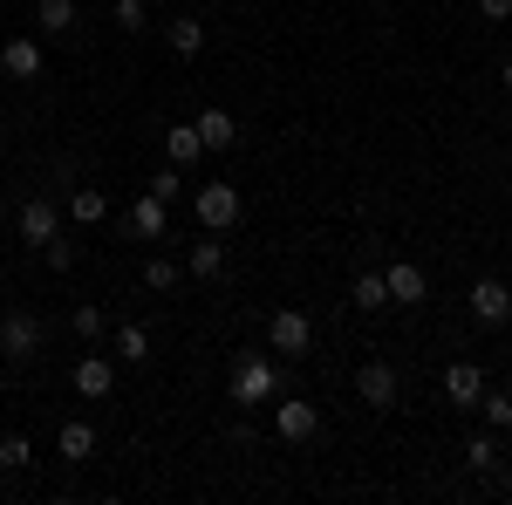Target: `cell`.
<instances>
[{"label": "cell", "mask_w": 512, "mask_h": 505, "mask_svg": "<svg viewBox=\"0 0 512 505\" xmlns=\"http://www.w3.org/2000/svg\"><path fill=\"white\" fill-rule=\"evenodd\" d=\"M499 82H506V89H512V62H506V69H499Z\"/></svg>", "instance_id": "1f68e13d"}, {"label": "cell", "mask_w": 512, "mask_h": 505, "mask_svg": "<svg viewBox=\"0 0 512 505\" xmlns=\"http://www.w3.org/2000/svg\"><path fill=\"white\" fill-rule=\"evenodd\" d=\"M41 253H48V267H55V273H69V267H76V239H62V233L48 239Z\"/></svg>", "instance_id": "f546056e"}, {"label": "cell", "mask_w": 512, "mask_h": 505, "mask_svg": "<svg viewBox=\"0 0 512 505\" xmlns=\"http://www.w3.org/2000/svg\"><path fill=\"white\" fill-rule=\"evenodd\" d=\"M355 396H362L369 410H396V369L390 362H362V369H355Z\"/></svg>", "instance_id": "52a82bcc"}, {"label": "cell", "mask_w": 512, "mask_h": 505, "mask_svg": "<svg viewBox=\"0 0 512 505\" xmlns=\"http://www.w3.org/2000/svg\"><path fill=\"white\" fill-rule=\"evenodd\" d=\"M478 410L492 417V430H512V389H485V396H478Z\"/></svg>", "instance_id": "d4e9b609"}, {"label": "cell", "mask_w": 512, "mask_h": 505, "mask_svg": "<svg viewBox=\"0 0 512 505\" xmlns=\"http://www.w3.org/2000/svg\"><path fill=\"white\" fill-rule=\"evenodd\" d=\"M198 157H205L198 123H171V130H164V164H178V171H185V164H198Z\"/></svg>", "instance_id": "4fadbf2b"}, {"label": "cell", "mask_w": 512, "mask_h": 505, "mask_svg": "<svg viewBox=\"0 0 512 505\" xmlns=\"http://www.w3.org/2000/svg\"><path fill=\"white\" fill-rule=\"evenodd\" d=\"M164 212H171V205H164L158 192H144L137 205H130V233L137 239H164Z\"/></svg>", "instance_id": "ac0fdd59"}, {"label": "cell", "mask_w": 512, "mask_h": 505, "mask_svg": "<svg viewBox=\"0 0 512 505\" xmlns=\"http://www.w3.org/2000/svg\"><path fill=\"white\" fill-rule=\"evenodd\" d=\"M0 76H14V82H35V76H41V41H28V35L0 41Z\"/></svg>", "instance_id": "9c48e42d"}, {"label": "cell", "mask_w": 512, "mask_h": 505, "mask_svg": "<svg viewBox=\"0 0 512 505\" xmlns=\"http://www.w3.org/2000/svg\"><path fill=\"white\" fill-rule=\"evenodd\" d=\"M321 430V403H308V396H274V437L280 444H308Z\"/></svg>", "instance_id": "277c9868"}, {"label": "cell", "mask_w": 512, "mask_h": 505, "mask_svg": "<svg viewBox=\"0 0 512 505\" xmlns=\"http://www.w3.org/2000/svg\"><path fill=\"white\" fill-rule=\"evenodd\" d=\"M35 21H41V35H69L82 14H76V0H35Z\"/></svg>", "instance_id": "ffe728a7"}, {"label": "cell", "mask_w": 512, "mask_h": 505, "mask_svg": "<svg viewBox=\"0 0 512 505\" xmlns=\"http://www.w3.org/2000/svg\"><path fill=\"white\" fill-rule=\"evenodd\" d=\"M151 192H158L164 205H178V198H185V171H178V164H164L158 178H151Z\"/></svg>", "instance_id": "83f0119b"}, {"label": "cell", "mask_w": 512, "mask_h": 505, "mask_svg": "<svg viewBox=\"0 0 512 505\" xmlns=\"http://www.w3.org/2000/svg\"><path fill=\"white\" fill-rule=\"evenodd\" d=\"M35 465V444L28 437H0V471H28Z\"/></svg>", "instance_id": "484cf974"}, {"label": "cell", "mask_w": 512, "mask_h": 505, "mask_svg": "<svg viewBox=\"0 0 512 505\" xmlns=\"http://www.w3.org/2000/svg\"><path fill=\"white\" fill-rule=\"evenodd\" d=\"M472 321H485V328H506V321H512V287H506V280L485 273V280L472 287Z\"/></svg>", "instance_id": "8992f818"}, {"label": "cell", "mask_w": 512, "mask_h": 505, "mask_svg": "<svg viewBox=\"0 0 512 505\" xmlns=\"http://www.w3.org/2000/svg\"><path fill=\"white\" fill-rule=\"evenodd\" d=\"M164 41H171V55L192 62L198 48H205V21H198V14H171V21H164Z\"/></svg>", "instance_id": "9a60e30c"}, {"label": "cell", "mask_w": 512, "mask_h": 505, "mask_svg": "<svg viewBox=\"0 0 512 505\" xmlns=\"http://www.w3.org/2000/svg\"><path fill=\"white\" fill-rule=\"evenodd\" d=\"M110 21H117L123 35H144V28H151V14H144V0H117V7H110Z\"/></svg>", "instance_id": "4316f807"}, {"label": "cell", "mask_w": 512, "mask_h": 505, "mask_svg": "<svg viewBox=\"0 0 512 505\" xmlns=\"http://www.w3.org/2000/svg\"><path fill=\"white\" fill-rule=\"evenodd\" d=\"M478 14L485 21H512V0H478Z\"/></svg>", "instance_id": "4dcf8cb0"}, {"label": "cell", "mask_w": 512, "mask_h": 505, "mask_svg": "<svg viewBox=\"0 0 512 505\" xmlns=\"http://www.w3.org/2000/svg\"><path fill=\"white\" fill-rule=\"evenodd\" d=\"M349 301L362 314H376V308H390V287H383V273H355V287H349Z\"/></svg>", "instance_id": "7402d4cb"}, {"label": "cell", "mask_w": 512, "mask_h": 505, "mask_svg": "<svg viewBox=\"0 0 512 505\" xmlns=\"http://www.w3.org/2000/svg\"><path fill=\"white\" fill-rule=\"evenodd\" d=\"M444 396H451L458 410H478V396H485V369H478V362H451V369H444Z\"/></svg>", "instance_id": "8fae6325"}, {"label": "cell", "mask_w": 512, "mask_h": 505, "mask_svg": "<svg viewBox=\"0 0 512 505\" xmlns=\"http://www.w3.org/2000/svg\"><path fill=\"white\" fill-rule=\"evenodd\" d=\"M369 7H383V0H369Z\"/></svg>", "instance_id": "d6a6232c"}, {"label": "cell", "mask_w": 512, "mask_h": 505, "mask_svg": "<svg viewBox=\"0 0 512 505\" xmlns=\"http://www.w3.org/2000/svg\"><path fill=\"white\" fill-rule=\"evenodd\" d=\"M178 260H171V253H158V260H151V267H144V287H151V294H171V287H178Z\"/></svg>", "instance_id": "603a6c76"}, {"label": "cell", "mask_w": 512, "mask_h": 505, "mask_svg": "<svg viewBox=\"0 0 512 505\" xmlns=\"http://www.w3.org/2000/svg\"><path fill=\"white\" fill-rule=\"evenodd\" d=\"M110 349H117V362H151V328H137V321H123V328H117V342H110Z\"/></svg>", "instance_id": "44dd1931"}, {"label": "cell", "mask_w": 512, "mask_h": 505, "mask_svg": "<svg viewBox=\"0 0 512 505\" xmlns=\"http://www.w3.org/2000/svg\"><path fill=\"white\" fill-rule=\"evenodd\" d=\"M103 212H110L103 185H76V192H69V219H76V226H103Z\"/></svg>", "instance_id": "d6986e66"}, {"label": "cell", "mask_w": 512, "mask_h": 505, "mask_svg": "<svg viewBox=\"0 0 512 505\" xmlns=\"http://www.w3.org/2000/svg\"><path fill=\"white\" fill-rule=\"evenodd\" d=\"M35 349H41V314H28V308L0 314V355L7 362H35Z\"/></svg>", "instance_id": "5b68a950"}, {"label": "cell", "mask_w": 512, "mask_h": 505, "mask_svg": "<svg viewBox=\"0 0 512 505\" xmlns=\"http://www.w3.org/2000/svg\"><path fill=\"white\" fill-rule=\"evenodd\" d=\"M192 212H198L205 233H233V226H239V185H198Z\"/></svg>", "instance_id": "3957f363"}, {"label": "cell", "mask_w": 512, "mask_h": 505, "mask_svg": "<svg viewBox=\"0 0 512 505\" xmlns=\"http://www.w3.org/2000/svg\"><path fill=\"white\" fill-rule=\"evenodd\" d=\"M198 137H205V151H233L239 144V123H233V110H198Z\"/></svg>", "instance_id": "5bb4252c"}, {"label": "cell", "mask_w": 512, "mask_h": 505, "mask_svg": "<svg viewBox=\"0 0 512 505\" xmlns=\"http://www.w3.org/2000/svg\"><path fill=\"white\" fill-rule=\"evenodd\" d=\"M383 287H390V308H417V301L431 294V280H424L417 260H396V267L383 273Z\"/></svg>", "instance_id": "ba28073f"}, {"label": "cell", "mask_w": 512, "mask_h": 505, "mask_svg": "<svg viewBox=\"0 0 512 505\" xmlns=\"http://www.w3.org/2000/svg\"><path fill=\"white\" fill-rule=\"evenodd\" d=\"M110 389H117V362H110V355H82V362H76V396L103 403Z\"/></svg>", "instance_id": "30bf717a"}, {"label": "cell", "mask_w": 512, "mask_h": 505, "mask_svg": "<svg viewBox=\"0 0 512 505\" xmlns=\"http://www.w3.org/2000/svg\"><path fill=\"white\" fill-rule=\"evenodd\" d=\"M226 396H233L239 410H267L274 396H287V376L274 369V355L246 349V355L233 362V383H226Z\"/></svg>", "instance_id": "6da1fadb"}, {"label": "cell", "mask_w": 512, "mask_h": 505, "mask_svg": "<svg viewBox=\"0 0 512 505\" xmlns=\"http://www.w3.org/2000/svg\"><path fill=\"white\" fill-rule=\"evenodd\" d=\"M69 328H76V342H103V308H96V301H82V308L69 314Z\"/></svg>", "instance_id": "cb8c5ba5"}, {"label": "cell", "mask_w": 512, "mask_h": 505, "mask_svg": "<svg viewBox=\"0 0 512 505\" xmlns=\"http://www.w3.org/2000/svg\"><path fill=\"white\" fill-rule=\"evenodd\" d=\"M219 267H226V233L192 239V253H185V273H192V280H219Z\"/></svg>", "instance_id": "7c38bea8"}, {"label": "cell", "mask_w": 512, "mask_h": 505, "mask_svg": "<svg viewBox=\"0 0 512 505\" xmlns=\"http://www.w3.org/2000/svg\"><path fill=\"white\" fill-rule=\"evenodd\" d=\"M21 239L28 246H48L55 239V198H28L21 205Z\"/></svg>", "instance_id": "2e32d148"}, {"label": "cell", "mask_w": 512, "mask_h": 505, "mask_svg": "<svg viewBox=\"0 0 512 505\" xmlns=\"http://www.w3.org/2000/svg\"><path fill=\"white\" fill-rule=\"evenodd\" d=\"M55 451H62V465H89L96 458V424H62Z\"/></svg>", "instance_id": "e0dca14e"}, {"label": "cell", "mask_w": 512, "mask_h": 505, "mask_svg": "<svg viewBox=\"0 0 512 505\" xmlns=\"http://www.w3.org/2000/svg\"><path fill=\"white\" fill-rule=\"evenodd\" d=\"M465 465H472V471H499V451H492V437H472V444H465Z\"/></svg>", "instance_id": "f1b7e54d"}, {"label": "cell", "mask_w": 512, "mask_h": 505, "mask_svg": "<svg viewBox=\"0 0 512 505\" xmlns=\"http://www.w3.org/2000/svg\"><path fill=\"white\" fill-rule=\"evenodd\" d=\"M267 349L287 355V362H301V355L315 349V321L301 308H274V321H267Z\"/></svg>", "instance_id": "7a4b0ae2"}]
</instances>
